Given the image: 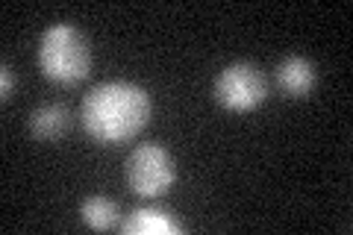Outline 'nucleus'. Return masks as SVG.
<instances>
[{
  "mask_svg": "<svg viewBox=\"0 0 353 235\" xmlns=\"http://www.w3.org/2000/svg\"><path fill=\"white\" fill-rule=\"evenodd\" d=\"M153 112L150 94L139 83L106 80L85 94L80 118L85 132L97 144H124L148 127Z\"/></svg>",
  "mask_w": 353,
  "mask_h": 235,
  "instance_id": "obj_1",
  "label": "nucleus"
},
{
  "mask_svg": "<svg viewBox=\"0 0 353 235\" xmlns=\"http://www.w3.org/2000/svg\"><path fill=\"white\" fill-rule=\"evenodd\" d=\"M39 71L57 85H77L92 71V48L68 21L50 24L39 39Z\"/></svg>",
  "mask_w": 353,
  "mask_h": 235,
  "instance_id": "obj_2",
  "label": "nucleus"
},
{
  "mask_svg": "<svg viewBox=\"0 0 353 235\" xmlns=\"http://www.w3.org/2000/svg\"><path fill=\"white\" fill-rule=\"evenodd\" d=\"M127 185L139 197H162L176 180L174 156L162 144H139L127 159Z\"/></svg>",
  "mask_w": 353,
  "mask_h": 235,
  "instance_id": "obj_3",
  "label": "nucleus"
},
{
  "mask_svg": "<svg viewBox=\"0 0 353 235\" xmlns=\"http://www.w3.org/2000/svg\"><path fill=\"white\" fill-rule=\"evenodd\" d=\"M268 97V80L253 62H233L215 76V100L227 112H253Z\"/></svg>",
  "mask_w": 353,
  "mask_h": 235,
  "instance_id": "obj_4",
  "label": "nucleus"
},
{
  "mask_svg": "<svg viewBox=\"0 0 353 235\" xmlns=\"http://www.w3.org/2000/svg\"><path fill=\"white\" fill-rule=\"evenodd\" d=\"M274 83H277L280 94L292 97V100H303L318 83V71L306 56H285L274 71Z\"/></svg>",
  "mask_w": 353,
  "mask_h": 235,
  "instance_id": "obj_5",
  "label": "nucleus"
},
{
  "mask_svg": "<svg viewBox=\"0 0 353 235\" xmlns=\"http://www.w3.org/2000/svg\"><path fill=\"white\" fill-rule=\"evenodd\" d=\"M185 227L176 221L171 212L157 206H139L121 221L124 235H180Z\"/></svg>",
  "mask_w": 353,
  "mask_h": 235,
  "instance_id": "obj_6",
  "label": "nucleus"
},
{
  "mask_svg": "<svg viewBox=\"0 0 353 235\" xmlns=\"http://www.w3.org/2000/svg\"><path fill=\"white\" fill-rule=\"evenodd\" d=\"M65 130H68V112L57 103L39 106L30 115V132L39 141H57L59 136H65Z\"/></svg>",
  "mask_w": 353,
  "mask_h": 235,
  "instance_id": "obj_7",
  "label": "nucleus"
},
{
  "mask_svg": "<svg viewBox=\"0 0 353 235\" xmlns=\"http://www.w3.org/2000/svg\"><path fill=\"white\" fill-rule=\"evenodd\" d=\"M80 218L85 227H92V229H112V227H118V203L103 194H94V197L83 200Z\"/></svg>",
  "mask_w": 353,
  "mask_h": 235,
  "instance_id": "obj_8",
  "label": "nucleus"
},
{
  "mask_svg": "<svg viewBox=\"0 0 353 235\" xmlns=\"http://www.w3.org/2000/svg\"><path fill=\"white\" fill-rule=\"evenodd\" d=\"M12 92H15V74H12V68H9V65H3V83H0V97L9 100V97H12Z\"/></svg>",
  "mask_w": 353,
  "mask_h": 235,
  "instance_id": "obj_9",
  "label": "nucleus"
}]
</instances>
